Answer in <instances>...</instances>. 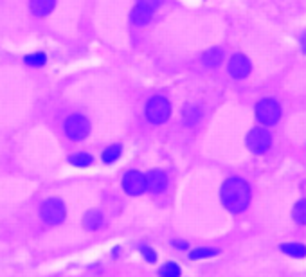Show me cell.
<instances>
[{"label": "cell", "instance_id": "4fadbf2b", "mask_svg": "<svg viewBox=\"0 0 306 277\" xmlns=\"http://www.w3.org/2000/svg\"><path fill=\"white\" fill-rule=\"evenodd\" d=\"M279 250L287 255H292V258H306V245L302 243H283Z\"/></svg>", "mask_w": 306, "mask_h": 277}, {"label": "cell", "instance_id": "7402d4cb", "mask_svg": "<svg viewBox=\"0 0 306 277\" xmlns=\"http://www.w3.org/2000/svg\"><path fill=\"white\" fill-rule=\"evenodd\" d=\"M140 255H142L144 259H146V263H150V265H153V263H157V254L153 248L150 247H140Z\"/></svg>", "mask_w": 306, "mask_h": 277}, {"label": "cell", "instance_id": "277c9868", "mask_svg": "<svg viewBox=\"0 0 306 277\" xmlns=\"http://www.w3.org/2000/svg\"><path fill=\"white\" fill-rule=\"evenodd\" d=\"M65 133L72 141H83L90 133V122L85 115L74 114L65 121Z\"/></svg>", "mask_w": 306, "mask_h": 277}, {"label": "cell", "instance_id": "8fae6325", "mask_svg": "<svg viewBox=\"0 0 306 277\" xmlns=\"http://www.w3.org/2000/svg\"><path fill=\"white\" fill-rule=\"evenodd\" d=\"M151 16H153V11L140 4H137L135 8L132 9V22L135 24V26H146L151 20Z\"/></svg>", "mask_w": 306, "mask_h": 277}, {"label": "cell", "instance_id": "ffe728a7", "mask_svg": "<svg viewBox=\"0 0 306 277\" xmlns=\"http://www.w3.org/2000/svg\"><path fill=\"white\" fill-rule=\"evenodd\" d=\"M200 119V110L196 106H186L184 108V121L186 124H195L196 121Z\"/></svg>", "mask_w": 306, "mask_h": 277}, {"label": "cell", "instance_id": "6da1fadb", "mask_svg": "<svg viewBox=\"0 0 306 277\" xmlns=\"http://www.w3.org/2000/svg\"><path fill=\"white\" fill-rule=\"evenodd\" d=\"M221 203L234 215L245 211L251 203V187L247 182L240 177L227 178L221 185Z\"/></svg>", "mask_w": 306, "mask_h": 277}, {"label": "cell", "instance_id": "44dd1931", "mask_svg": "<svg viewBox=\"0 0 306 277\" xmlns=\"http://www.w3.org/2000/svg\"><path fill=\"white\" fill-rule=\"evenodd\" d=\"M45 61H47V58H45L44 52H34V54L26 56V63L31 67H42Z\"/></svg>", "mask_w": 306, "mask_h": 277}, {"label": "cell", "instance_id": "3957f363", "mask_svg": "<svg viewBox=\"0 0 306 277\" xmlns=\"http://www.w3.org/2000/svg\"><path fill=\"white\" fill-rule=\"evenodd\" d=\"M40 215H42V220H44L47 225H59V223L65 220L67 211L59 198H49L47 202L42 205Z\"/></svg>", "mask_w": 306, "mask_h": 277}, {"label": "cell", "instance_id": "7c38bea8", "mask_svg": "<svg viewBox=\"0 0 306 277\" xmlns=\"http://www.w3.org/2000/svg\"><path fill=\"white\" fill-rule=\"evenodd\" d=\"M101 225H103V215L99 211H96V209L89 211L85 215V218H83V227L87 230H97Z\"/></svg>", "mask_w": 306, "mask_h": 277}, {"label": "cell", "instance_id": "ba28073f", "mask_svg": "<svg viewBox=\"0 0 306 277\" xmlns=\"http://www.w3.org/2000/svg\"><path fill=\"white\" fill-rule=\"evenodd\" d=\"M229 74L233 78H247L251 74V61L243 54H234L229 61Z\"/></svg>", "mask_w": 306, "mask_h": 277}, {"label": "cell", "instance_id": "30bf717a", "mask_svg": "<svg viewBox=\"0 0 306 277\" xmlns=\"http://www.w3.org/2000/svg\"><path fill=\"white\" fill-rule=\"evenodd\" d=\"M54 4H56V0H31L29 8L34 16L42 18V16H47L49 13L54 9Z\"/></svg>", "mask_w": 306, "mask_h": 277}, {"label": "cell", "instance_id": "52a82bcc", "mask_svg": "<svg viewBox=\"0 0 306 277\" xmlns=\"http://www.w3.org/2000/svg\"><path fill=\"white\" fill-rule=\"evenodd\" d=\"M123 189L132 196L142 195V193L146 191V178H144V175L139 173V171H128V173L123 177Z\"/></svg>", "mask_w": 306, "mask_h": 277}, {"label": "cell", "instance_id": "5bb4252c", "mask_svg": "<svg viewBox=\"0 0 306 277\" xmlns=\"http://www.w3.org/2000/svg\"><path fill=\"white\" fill-rule=\"evenodd\" d=\"M220 250L218 248H209V247H202V248H195V250L189 252V258L193 261H198V259H207V258H213V255H218Z\"/></svg>", "mask_w": 306, "mask_h": 277}, {"label": "cell", "instance_id": "8992f818", "mask_svg": "<svg viewBox=\"0 0 306 277\" xmlns=\"http://www.w3.org/2000/svg\"><path fill=\"white\" fill-rule=\"evenodd\" d=\"M270 144H272V135L265 128H254L247 135V148L252 153L261 155V153H265L270 148Z\"/></svg>", "mask_w": 306, "mask_h": 277}, {"label": "cell", "instance_id": "2e32d148", "mask_svg": "<svg viewBox=\"0 0 306 277\" xmlns=\"http://www.w3.org/2000/svg\"><path fill=\"white\" fill-rule=\"evenodd\" d=\"M221 51L220 49H213V51H207L206 54L202 56V61H203V65H207V67H218L220 65V61H221Z\"/></svg>", "mask_w": 306, "mask_h": 277}, {"label": "cell", "instance_id": "5b68a950", "mask_svg": "<svg viewBox=\"0 0 306 277\" xmlns=\"http://www.w3.org/2000/svg\"><path fill=\"white\" fill-rule=\"evenodd\" d=\"M256 115H258L261 124H267V126L276 124L281 117L279 103L274 99H269V97H267V99H261L258 103V106H256Z\"/></svg>", "mask_w": 306, "mask_h": 277}, {"label": "cell", "instance_id": "ac0fdd59", "mask_svg": "<svg viewBox=\"0 0 306 277\" xmlns=\"http://www.w3.org/2000/svg\"><path fill=\"white\" fill-rule=\"evenodd\" d=\"M180 266L173 261H168L162 268L159 270V275L160 277H180Z\"/></svg>", "mask_w": 306, "mask_h": 277}, {"label": "cell", "instance_id": "7a4b0ae2", "mask_svg": "<svg viewBox=\"0 0 306 277\" xmlns=\"http://www.w3.org/2000/svg\"><path fill=\"white\" fill-rule=\"evenodd\" d=\"M171 114V104L166 97L162 96H153L146 104V117L153 124H162L168 121Z\"/></svg>", "mask_w": 306, "mask_h": 277}, {"label": "cell", "instance_id": "e0dca14e", "mask_svg": "<svg viewBox=\"0 0 306 277\" xmlns=\"http://www.w3.org/2000/svg\"><path fill=\"white\" fill-rule=\"evenodd\" d=\"M119 157H121V146L112 144V146H108V148L105 150L103 155H101V159H103L105 164H112V162H115Z\"/></svg>", "mask_w": 306, "mask_h": 277}, {"label": "cell", "instance_id": "603a6c76", "mask_svg": "<svg viewBox=\"0 0 306 277\" xmlns=\"http://www.w3.org/2000/svg\"><path fill=\"white\" fill-rule=\"evenodd\" d=\"M139 4L148 9H151V11H155V9L162 4V0H139Z\"/></svg>", "mask_w": 306, "mask_h": 277}, {"label": "cell", "instance_id": "d4e9b609", "mask_svg": "<svg viewBox=\"0 0 306 277\" xmlns=\"http://www.w3.org/2000/svg\"><path fill=\"white\" fill-rule=\"evenodd\" d=\"M301 41H302V49H304V52H306V34H302Z\"/></svg>", "mask_w": 306, "mask_h": 277}, {"label": "cell", "instance_id": "9a60e30c", "mask_svg": "<svg viewBox=\"0 0 306 277\" xmlns=\"http://www.w3.org/2000/svg\"><path fill=\"white\" fill-rule=\"evenodd\" d=\"M69 162L76 167H89V166H92L94 159H92V155H89V153H76V155L69 157Z\"/></svg>", "mask_w": 306, "mask_h": 277}, {"label": "cell", "instance_id": "9c48e42d", "mask_svg": "<svg viewBox=\"0 0 306 277\" xmlns=\"http://www.w3.org/2000/svg\"><path fill=\"white\" fill-rule=\"evenodd\" d=\"M146 178V189L151 193H164L168 187V177L164 171L160 169H153V171H148L144 175Z\"/></svg>", "mask_w": 306, "mask_h": 277}, {"label": "cell", "instance_id": "cb8c5ba5", "mask_svg": "<svg viewBox=\"0 0 306 277\" xmlns=\"http://www.w3.org/2000/svg\"><path fill=\"white\" fill-rule=\"evenodd\" d=\"M173 247L180 248V250H188V243H186V241H180V240H175L173 241Z\"/></svg>", "mask_w": 306, "mask_h": 277}, {"label": "cell", "instance_id": "d6986e66", "mask_svg": "<svg viewBox=\"0 0 306 277\" xmlns=\"http://www.w3.org/2000/svg\"><path fill=\"white\" fill-rule=\"evenodd\" d=\"M294 220L301 225H306V200H301V202L295 203L294 207Z\"/></svg>", "mask_w": 306, "mask_h": 277}]
</instances>
